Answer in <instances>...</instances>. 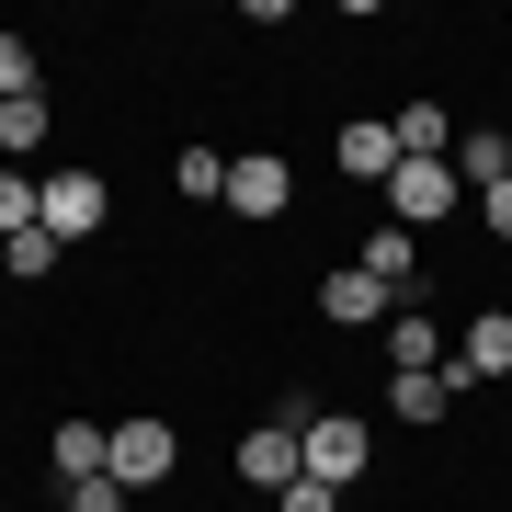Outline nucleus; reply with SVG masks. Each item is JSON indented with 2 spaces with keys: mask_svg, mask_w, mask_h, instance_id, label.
Wrapping results in <instances>:
<instances>
[{
  "mask_svg": "<svg viewBox=\"0 0 512 512\" xmlns=\"http://www.w3.org/2000/svg\"><path fill=\"white\" fill-rule=\"evenodd\" d=\"M35 80H46V69H35V35H0V103H23Z\"/></svg>",
  "mask_w": 512,
  "mask_h": 512,
  "instance_id": "17",
  "label": "nucleus"
},
{
  "mask_svg": "<svg viewBox=\"0 0 512 512\" xmlns=\"http://www.w3.org/2000/svg\"><path fill=\"white\" fill-rule=\"evenodd\" d=\"M478 217H490V239H512V183H490V194H478Z\"/></svg>",
  "mask_w": 512,
  "mask_h": 512,
  "instance_id": "21",
  "label": "nucleus"
},
{
  "mask_svg": "<svg viewBox=\"0 0 512 512\" xmlns=\"http://www.w3.org/2000/svg\"><path fill=\"white\" fill-rule=\"evenodd\" d=\"M0 148H12V160H23V148H46V92H23V103H0Z\"/></svg>",
  "mask_w": 512,
  "mask_h": 512,
  "instance_id": "16",
  "label": "nucleus"
},
{
  "mask_svg": "<svg viewBox=\"0 0 512 512\" xmlns=\"http://www.w3.org/2000/svg\"><path fill=\"white\" fill-rule=\"evenodd\" d=\"M456 376H467V387H478V376H512V308H478V319H467Z\"/></svg>",
  "mask_w": 512,
  "mask_h": 512,
  "instance_id": "13",
  "label": "nucleus"
},
{
  "mask_svg": "<svg viewBox=\"0 0 512 512\" xmlns=\"http://www.w3.org/2000/svg\"><path fill=\"white\" fill-rule=\"evenodd\" d=\"M0 274H12V285H35V274H57V239H46V228L0 239Z\"/></svg>",
  "mask_w": 512,
  "mask_h": 512,
  "instance_id": "14",
  "label": "nucleus"
},
{
  "mask_svg": "<svg viewBox=\"0 0 512 512\" xmlns=\"http://www.w3.org/2000/svg\"><path fill=\"white\" fill-rule=\"evenodd\" d=\"M353 274H376L387 296H399V308H421V239L376 217V228H365V251H353Z\"/></svg>",
  "mask_w": 512,
  "mask_h": 512,
  "instance_id": "5",
  "label": "nucleus"
},
{
  "mask_svg": "<svg viewBox=\"0 0 512 512\" xmlns=\"http://www.w3.org/2000/svg\"><path fill=\"white\" fill-rule=\"evenodd\" d=\"M69 512H126V478H80V490H69Z\"/></svg>",
  "mask_w": 512,
  "mask_h": 512,
  "instance_id": "19",
  "label": "nucleus"
},
{
  "mask_svg": "<svg viewBox=\"0 0 512 512\" xmlns=\"http://www.w3.org/2000/svg\"><path fill=\"white\" fill-rule=\"evenodd\" d=\"M46 467L69 478V490H80V478H114V421H57V444H46Z\"/></svg>",
  "mask_w": 512,
  "mask_h": 512,
  "instance_id": "8",
  "label": "nucleus"
},
{
  "mask_svg": "<svg viewBox=\"0 0 512 512\" xmlns=\"http://www.w3.org/2000/svg\"><path fill=\"white\" fill-rule=\"evenodd\" d=\"M296 456H308L319 490H342V478H365V421H353V410H308V421H296Z\"/></svg>",
  "mask_w": 512,
  "mask_h": 512,
  "instance_id": "3",
  "label": "nucleus"
},
{
  "mask_svg": "<svg viewBox=\"0 0 512 512\" xmlns=\"http://www.w3.org/2000/svg\"><path fill=\"white\" fill-rule=\"evenodd\" d=\"M171 183H183L194 205H217V194H228V160H217V148H183V160H171Z\"/></svg>",
  "mask_w": 512,
  "mask_h": 512,
  "instance_id": "15",
  "label": "nucleus"
},
{
  "mask_svg": "<svg viewBox=\"0 0 512 512\" xmlns=\"http://www.w3.org/2000/svg\"><path fill=\"white\" fill-rule=\"evenodd\" d=\"M296 421H308V410L262 421V433L239 444V478H251V490H296V478H308V456H296Z\"/></svg>",
  "mask_w": 512,
  "mask_h": 512,
  "instance_id": "6",
  "label": "nucleus"
},
{
  "mask_svg": "<svg viewBox=\"0 0 512 512\" xmlns=\"http://www.w3.org/2000/svg\"><path fill=\"white\" fill-rule=\"evenodd\" d=\"M171 456H183V444H171V421H114V478H126V490H148V478H171Z\"/></svg>",
  "mask_w": 512,
  "mask_h": 512,
  "instance_id": "7",
  "label": "nucleus"
},
{
  "mask_svg": "<svg viewBox=\"0 0 512 512\" xmlns=\"http://www.w3.org/2000/svg\"><path fill=\"white\" fill-rule=\"evenodd\" d=\"M228 217H285V205H296V171L274 160V148H251V160H228Z\"/></svg>",
  "mask_w": 512,
  "mask_h": 512,
  "instance_id": "4",
  "label": "nucleus"
},
{
  "mask_svg": "<svg viewBox=\"0 0 512 512\" xmlns=\"http://www.w3.org/2000/svg\"><path fill=\"white\" fill-rule=\"evenodd\" d=\"M319 308H330V330H387V308H399V296H387L376 274H353V262H342V274L319 285Z\"/></svg>",
  "mask_w": 512,
  "mask_h": 512,
  "instance_id": "9",
  "label": "nucleus"
},
{
  "mask_svg": "<svg viewBox=\"0 0 512 512\" xmlns=\"http://www.w3.org/2000/svg\"><path fill=\"white\" fill-rule=\"evenodd\" d=\"M35 228V171H0V239Z\"/></svg>",
  "mask_w": 512,
  "mask_h": 512,
  "instance_id": "18",
  "label": "nucleus"
},
{
  "mask_svg": "<svg viewBox=\"0 0 512 512\" xmlns=\"http://www.w3.org/2000/svg\"><path fill=\"white\" fill-rule=\"evenodd\" d=\"M274 512H342V490H319V478H296V490H285Z\"/></svg>",
  "mask_w": 512,
  "mask_h": 512,
  "instance_id": "20",
  "label": "nucleus"
},
{
  "mask_svg": "<svg viewBox=\"0 0 512 512\" xmlns=\"http://www.w3.org/2000/svg\"><path fill=\"white\" fill-rule=\"evenodd\" d=\"M456 205H467V183H456V160H399V171H387V228H433V217H456Z\"/></svg>",
  "mask_w": 512,
  "mask_h": 512,
  "instance_id": "2",
  "label": "nucleus"
},
{
  "mask_svg": "<svg viewBox=\"0 0 512 512\" xmlns=\"http://www.w3.org/2000/svg\"><path fill=\"white\" fill-rule=\"evenodd\" d=\"M456 399H467V376H456V365H433V376H399V387H387V410H399L410 433H433Z\"/></svg>",
  "mask_w": 512,
  "mask_h": 512,
  "instance_id": "12",
  "label": "nucleus"
},
{
  "mask_svg": "<svg viewBox=\"0 0 512 512\" xmlns=\"http://www.w3.org/2000/svg\"><path fill=\"white\" fill-rule=\"evenodd\" d=\"M387 365H399V376H433L444 365V319L433 308H387Z\"/></svg>",
  "mask_w": 512,
  "mask_h": 512,
  "instance_id": "11",
  "label": "nucleus"
},
{
  "mask_svg": "<svg viewBox=\"0 0 512 512\" xmlns=\"http://www.w3.org/2000/svg\"><path fill=\"white\" fill-rule=\"evenodd\" d=\"M330 160H342L353 183L387 194V171H399V126H387V114H376V126H342V137H330Z\"/></svg>",
  "mask_w": 512,
  "mask_h": 512,
  "instance_id": "10",
  "label": "nucleus"
},
{
  "mask_svg": "<svg viewBox=\"0 0 512 512\" xmlns=\"http://www.w3.org/2000/svg\"><path fill=\"white\" fill-rule=\"evenodd\" d=\"M103 217H114L103 171H80V160H69V171H35V228L57 239V251H69V239H92Z\"/></svg>",
  "mask_w": 512,
  "mask_h": 512,
  "instance_id": "1",
  "label": "nucleus"
}]
</instances>
